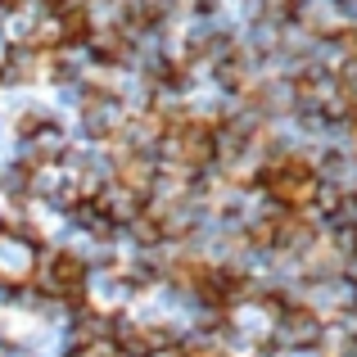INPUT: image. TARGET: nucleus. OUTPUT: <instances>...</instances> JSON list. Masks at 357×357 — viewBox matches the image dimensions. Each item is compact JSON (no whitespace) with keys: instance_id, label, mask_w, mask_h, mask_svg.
Wrapping results in <instances>:
<instances>
[{"instance_id":"obj_10","label":"nucleus","mask_w":357,"mask_h":357,"mask_svg":"<svg viewBox=\"0 0 357 357\" xmlns=\"http://www.w3.org/2000/svg\"><path fill=\"white\" fill-rule=\"evenodd\" d=\"M335 41H340V50L353 54V63H357V27H340V32H335Z\"/></svg>"},{"instance_id":"obj_12","label":"nucleus","mask_w":357,"mask_h":357,"mask_svg":"<svg viewBox=\"0 0 357 357\" xmlns=\"http://www.w3.org/2000/svg\"><path fill=\"white\" fill-rule=\"evenodd\" d=\"M23 0H0V14H9V9H18Z\"/></svg>"},{"instance_id":"obj_4","label":"nucleus","mask_w":357,"mask_h":357,"mask_svg":"<svg viewBox=\"0 0 357 357\" xmlns=\"http://www.w3.org/2000/svg\"><path fill=\"white\" fill-rule=\"evenodd\" d=\"M154 181H158V158L149 154V149H131V145L114 149V185L131 190L140 204H149Z\"/></svg>"},{"instance_id":"obj_3","label":"nucleus","mask_w":357,"mask_h":357,"mask_svg":"<svg viewBox=\"0 0 357 357\" xmlns=\"http://www.w3.org/2000/svg\"><path fill=\"white\" fill-rule=\"evenodd\" d=\"M32 276H36V240L27 231L0 227V285L23 289Z\"/></svg>"},{"instance_id":"obj_9","label":"nucleus","mask_w":357,"mask_h":357,"mask_svg":"<svg viewBox=\"0 0 357 357\" xmlns=\"http://www.w3.org/2000/svg\"><path fill=\"white\" fill-rule=\"evenodd\" d=\"M114 340H118L122 357H136V353L145 357V353H149V331H145V326H118Z\"/></svg>"},{"instance_id":"obj_2","label":"nucleus","mask_w":357,"mask_h":357,"mask_svg":"<svg viewBox=\"0 0 357 357\" xmlns=\"http://www.w3.org/2000/svg\"><path fill=\"white\" fill-rule=\"evenodd\" d=\"M163 145H167V154H172L176 167H185V172H199V167L218 163L222 136H218V127H213L208 118H190V122H181L176 131H167Z\"/></svg>"},{"instance_id":"obj_11","label":"nucleus","mask_w":357,"mask_h":357,"mask_svg":"<svg viewBox=\"0 0 357 357\" xmlns=\"http://www.w3.org/2000/svg\"><path fill=\"white\" fill-rule=\"evenodd\" d=\"M145 357H185L181 349H172V344H158V349H149Z\"/></svg>"},{"instance_id":"obj_5","label":"nucleus","mask_w":357,"mask_h":357,"mask_svg":"<svg viewBox=\"0 0 357 357\" xmlns=\"http://www.w3.org/2000/svg\"><path fill=\"white\" fill-rule=\"evenodd\" d=\"M82 118H86V131L96 140H118L122 131H127V109H122V100L114 91H91L86 100H82Z\"/></svg>"},{"instance_id":"obj_7","label":"nucleus","mask_w":357,"mask_h":357,"mask_svg":"<svg viewBox=\"0 0 357 357\" xmlns=\"http://www.w3.org/2000/svg\"><path fill=\"white\" fill-rule=\"evenodd\" d=\"M276 331L289 349H312V344H321V321H317V312H307V307H289Z\"/></svg>"},{"instance_id":"obj_8","label":"nucleus","mask_w":357,"mask_h":357,"mask_svg":"<svg viewBox=\"0 0 357 357\" xmlns=\"http://www.w3.org/2000/svg\"><path fill=\"white\" fill-rule=\"evenodd\" d=\"M127 32L122 27H105V32H91V54L96 59H105V63H122L127 59Z\"/></svg>"},{"instance_id":"obj_1","label":"nucleus","mask_w":357,"mask_h":357,"mask_svg":"<svg viewBox=\"0 0 357 357\" xmlns=\"http://www.w3.org/2000/svg\"><path fill=\"white\" fill-rule=\"evenodd\" d=\"M258 185L280 204V208L303 213V208H312V204H317L321 176H317V167L307 163V158H298V154H280V158H271V163L258 172Z\"/></svg>"},{"instance_id":"obj_6","label":"nucleus","mask_w":357,"mask_h":357,"mask_svg":"<svg viewBox=\"0 0 357 357\" xmlns=\"http://www.w3.org/2000/svg\"><path fill=\"white\" fill-rule=\"evenodd\" d=\"M45 289L59 298H73V303H82V294H86V262L77 258V253L59 249L45 258Z\"/></svg>"}]
</instances>
